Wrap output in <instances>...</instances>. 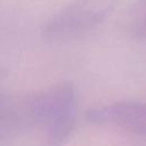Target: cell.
I'll return each instance as SVG.
<instances>
[{"mask_svg":"<svg viewBox=\"0 0 146 146\" xmlns=\"http://www.w3.org/2000/svg\"><path fill=\"white\" fill-rule=\"evenodd\" d=\"M90 122L116 127L128 132L146 137V104L120 102L91 108L87 113Z\"/></svg>","mask_w":146,"mask_h":146,"instance_id":"3","label":"cell"},{"mask_svg":"<svg viewBox=\"0 0 146 146\" xmlns=\"http://www.w3.org/2000/svg\"><path fill=\"white\" fill-rule=\"evenodd\" d=\"M124 27L131 36L146 40V0H139L131 7L124 21Z\"/></svg>","mask_w":146,"mask_h":146,"instance_id":"5","label":"cell"},{"mask_svg":"<svg viewBox=\"0 0 146 146\" xmlns=\"http://www.w3.org/2000/svg\"><path fill=\"white\" fill-rule=\"evenodd\" d=\"M33 128L46 131L43 146H63L75 125L76 91L71 82H60L29 94Z\"/></svg>","mask_w":146,"mask_h":146,"instance_id":"1","label":"cell"},{"mask_svg":"<svg viewBox=\"0 0 146 146\" xmlns=\"http://www.w3.org/2000/svg\"><path fill=\"white\" fill-rule=\"evenodd\" d=\"M33 128L29 95L0 94V146Z\"/></svg>","mask_w":146,"mask_h":146,"instance_id":"4","label":"cell"},{"mask_svg":"<svg viewBox=\"0 0 146 146\" xmlns=\"http://www.w3.org/2000/svg\"><path fill=\"white\" fill-rule=\"evenodd\" d=\"M117 2L119 0H74L46 22L42 33L50 40L81 36L106 21Z\"/></svg>","mask_w":146,"mask_h":146,"instance_id":"2","label":"cell"}]
</instances>
